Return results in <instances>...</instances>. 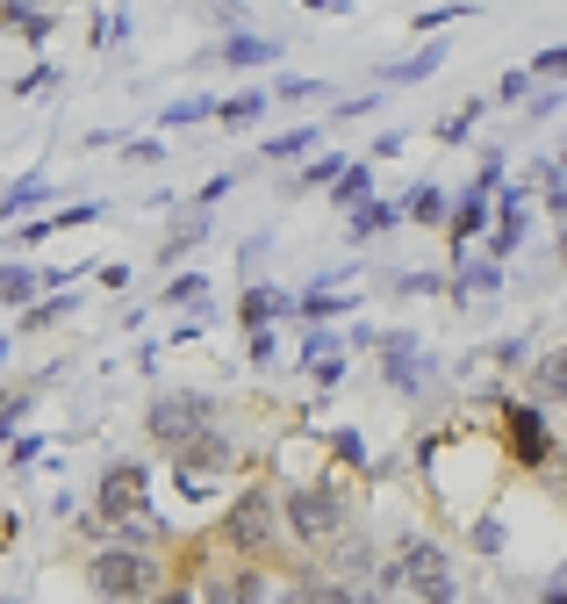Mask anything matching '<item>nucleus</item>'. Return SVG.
I'll list each match as a JSON object with an SVG mask.
<instances>
[{
	"label": "nucleus",
	"instance_id": "nucleus-16",
	"mask_svg": "<svg viewBox=\"0 0 567 604\" xmlns=\"http://www.w3.org/2000/svg\"><path fill=\"white\" fill-rule=\"evenodd\" d=\"M0 302H8V310L43 302V274H29V266H0Z\"/></svg>",
	"mask_w": 567,
	"mask_h": 604
},
{
	"label": "nucleus",
	"instance_id": "nucleus-7",
	"mask_svg": "<svg viewBox=\"0 0 567 604\" xmlns=\"http://www.w3.org/2000/svg\"><path fill=\"white\" fill-rule=\"evenodd\" d=\"M503 446H510V461H517V467H546V461H554V432H546L539 403L503 396Z\"/></svg>",
	"mask_w": 567,
	"mask_h": 604
},
{
	"label": "nucleus",
	"instance_id": "nucleus-1",
	"mask_svg": "<svg viewBox=\"0 0 567 604\" xmlns=\"http://www.w3.org/2000/svg\"><path fill=\"white\" fill-rule=\"evenodd\" d=\"M381 591H409L417 604H459V576H453V562H446V547L438 540H424V533H403L395 540V554H388V568H381Z\"/></svg>",
	"mask_w": 567,
	"mask_h": 604
},
{
	"label": "nucleus",
	"instance_id": "nucleus-30",
	"mask_svg": "<svg viewBox=\"0 0 567 604\" xmlns=\"http://www.w3.org/2000/svg\"><path fill=\"white\" fill-rule=\"evenodd\" d=\"M202 115H216V101H173V109H165V130L173 123H202Z\"/></svg>",
	"mask_w": 567,
	"mask_h": 604
},
{
	"label": "nucleus",
	"instance_id": "nucleus-28",
	"mask_svg": "<svg viewBox=\"0 0 567 604\" xmlns=\"http://www.w3.org/2000/svg\"><path fill=\"white\" fill-rule=\"evenodd\" d=\"M531 80H567V43H554V51L531 58Z\"/></svg>",
	"mask_w": 567,
	"mask_h": 604
},
{
	"label": "nucleus",
	"instance_id": "nucleus-29",
	"mask_svg": "<svg viewBox=\"0 0 567 604\" xmlns=\"http://www.w3.org/2000/svg\"><path fill=\"white\" fill-rule=\"evenodd\" d=\"M209 295V281L202 274H180V281H165V302H202Z\"/></svg>",
	"mask_w": 567,
	"mask_h": 604
},
{
	"label": "nucleus",
	"instance_id": "nucleus-41",
	"mask_svg": "<svg viewBox=\"0 0 567 604\" xmlns=\"http://www.w3.org/2000/svg\"><path fill=\"white\" fill-rule=\"evenodd\" d=\"M531 94V72H503V101H525Z\"/></svg>",
	"mask_w": 567,
	"mask_h": 604
},
{
	"label": "nucleus",
	"instance_id": "nucleus-35",
	"mask_svg": "<svg viewBox=\"0 0 567 604\" xmlns=\"http://www.w3.org/2000/svg\"><path fill=\"white\" fill-rule=\"evenodd\" d=\"M37 453H43V440H37V432H22V440H8V461H14V467H29Z\"/></svg>",
	"mask_w": 567,
	"mask_h": 604
},
{
	"label": "nucleus",
	"instance_id": "nucleus-18",
	"mask_svg": "<svg viewBox=\"0 0 567 604\" xmlns=\"http://www.w3.org/2000/svg\"><path fill=\"white\" fill-rule=\"evenodd\" d=\"M202 238H209V217H188V223H180V231H165V245H159V266L188 260V252L202 245Z\"/></svg>",
	"mask_w": 567,
	"mask_h": 604
},
{
	"label": "nucleus",
	"instance_id": "nucleus-38",
	"mask_svg": "<svg viewBox=\"0 0 567 604\" xmlns=\"http://www.w3.org/2000/svg\"><path fill=\"white\" fill-rule=\"evenodd\" d=\"M94 217H101L94 202H80V209H58V231H80V223H94Z\"/></svg>",
	"mask_w": 567,
	"mask_h": 604
},
{
	"label": "nucleus",
	"instance_id": "nucleus-36",
	"mask_svg": "<svg viewBox=\"0 0 567 604\" xmlns=\"http://www.w3.org/2000/svg\"><path fill=\"white\" fill-rule=\"evenodd\" d=\"M244 339H252V360H259V368H273V353H281V339H273V331H244Z\"/></svg>",
	"mask_w": 567,
	"mask_h": 604
},
{
	"label": "nucleus",
	"instance_id": "nucleus-4",
	"mask_svg": "<svg viewBox=\"0 0 567 604\" xmlns=\"http://www.w3.org/2000/svg\"><path fill=\"white\" fill-rule=\"evenodd\" d=\"M144 511H151V482H144V467L136 461H115V467H101V490H94V533L101 540H122L130 525H144Z\"/></svg>",
	"mask_w": 567,
	"mask_h": 604
},
{
	"label": "nucleus",
	"instance_id": "nucleus-34",
	"mask_svg": "<svg viewBox=\"0 0 567 604\" xmlns=\"http://www.w3.org/2000/svg\"><path fill=\"white\" fill-rule=\"evenodd\" d=\"M438 66V51H417V58H409V66H388V80H424V72H432Z\"/></svg>",
	"mask_w": 567,
	"mask_h": 604
},
{
	"label": "nucleus",
	"instance_id": "nucleus-12",
	"mask_svg": "<svg viewBox=\"0 0 567 604\" xmlns=\"http://www.w3.org/2000/svg\"><path fill=\"white\" fill-rule=\"evenodd\" d=\"M482 223H488V194L474 188V194H459V202H453L446 238H453V245H467V238H482Z\"/></svg>",
	"mask_w": 567,
	"mask_h": 604
},
{
	"label": "nucleus",
	"instance_id": "nucleus-20",
	"mask_svg": "<svg viewBox=\"0 0 567 604\" xmlns=\"http://www.w3.org/2000/svg\"><path fill=\"white\" fill-rule=\"evenodd\" d=\"M395 217H403L395 202H366V209H352V217H345V231H352V238H381Z\"/></svg>",
	"mask_w": 567,
	"mask_h": 604
},
{
	"label": "nucleus",
	"instance_id": "nucleus-45",
	"mask_svg": "<svg viewBox=\"0 0 567 604\" xmlns=\"http://www.w3.org/2000/svg\"><path fill=\"white\" fill-rule=\"evenodd\" d=\"M539 597H546V604H567V576H554V583H546Z\"/></svg>",
	"mask_w": 567,
	"mask_h": 604
},
{
	"label": "nucleus",
	"instance_id": "nucleus-32",
	"mask_svg": "<svg viewBox=\"0 0 567 604\" xmlns=\"http://www.w3.org/2000/svg\"><path fill=\"white\" fill-rule=\"evenodd\" d=\"M331 453H338L345 467H360L366 461V446H360V432H331Z\"/></svg>",
	"mask_w": 567,
	"mask_h": 604
},
{
	"label": "nucleus",
	"instance_id": "nucleus-3",
	"mask_svg": "<svg viewBox=\"0 0 567 604\" xmlns=\"http://www.w3.org/2000/svg\"><path fill=\"white\" fill-rule=\"evenodd\" d=\"M273 540H281V496H273L266 482H244L223 511V547L244 554V562H266Z\"/></svg>",
	"mask_w": 567,
	"mask_h": 604
},
{
	"label": "nucleus",
	"instance_id": "nucleus-33",
	"mask_svg": "<svg viewBox=\"0 0 567 604\" xmlns=\"http://www.w3.org/2000/svg\"><path fill=\"white\" fill-rule=\"evenodd\" d=\"M22 417H29V396H0V440H8Z\"/></svg>",
	"mask_w": 567,
	"mask_h": 604
},
{
	"label": "nucleus",
	"instance_id": "nucleus-6",
	"mask_svg": "<svg viewBox=\"0 0 567 604\" xmlns=\"http://www.w3.org/2000/svg\"><path fill=\"white\" fill-rule=\"evenodd\" d=\"M144 432L159 440L165 453L202 440V432H216V396H194V389H165V396H151L144 411Z\"/></svg>",
	"mask_w": 567,
	"mask_h": 604
},
{
	"label": "nucleus",
	"instance_id": "nucleus-2",
	"mask_svg": "<svg viewBox=\"0 0 567 604\" xmlns=\"http://www.w3.org/2000/svg\"><path fill=\"white\" fill-rule=\"evenodd\" d=\"M87 583H94V597H109V604H151V597L165 591V562L151 547L109 540V547L87 562Z\"/></svg>",
	"mask_w": 567,
	"mask_h": 604
},
{
	"label": "nucleus",
	"instance_id": "nucleus-39",
	"mask_svg": "<svg viewBox=\"0 0 567 604\" xmlns=\"http://www.w3.org/2000/svg\"><path fill=\"white\" fill-rule=\"evenodd\" d=\"M517 238H525V223H503V231L488 238V252H496V260H503V252H517Z\"/></svg>",
	"mask_w": 567,
	"mask_h": 604
},
{
	"label": "nucleus",
	"instance_id": "nucleus-47",
	"mask_svg": "<svg viewBox=\"0 0 567 604\" xmlns=\"http://www.w3.org/2000/svg\"><path fill=\"white\" fill-rule=\"evenodd\" d=\"M560 260H567V231H560Z\"/></svg>",
	"mask_w": 567,
	"mask_h": 604
},
{
	"label": "nucleus",
	"instance_id": "nucleus-15",
	"mask_svg": "<svg viewBox=\"0 0 567 604\" xmlns=\"http://www.w3.org/2000/svg\"><path fill=\"white\" fill-rule=\"evenodd\" d=\"M374 345H381V368H388V382L409 396V389H417V345H409V339H374Z\"/></svg>",
	"mask_w": 567,
	"mask_h": 604
},
{
	"label": "nucleus",
	"instance_id": "nucleus-23",
	"mask_svg": "<svg viewBox=\"0 0 567 604\" xmlns=\"http://www.w3.org/2000/svg\"><path fill=\"white\" fill-rule=\"evenodd\" d=\"M446 217H453V202L438 188H417V194H409V223H446Z\"/></svg>",
	"mask_w": 567,
	"mask_h": 604
},
{
	"label": "nucleus",
	"instance_id": "nucleus-21",
	"mask_svg": "<svg viewBox=\"0 0 567 604\" xmlns=\"http://www.w3.org/2000/svg\"><path fill=\"white\" fill-rule=\"evenodd\" d=\"M259 115H266V101H259V94H230V101H216V123H223V130H252Z\"/></svg>",
	"mask_w": 567,
	"mask_h": 604
},
{
	"label": "nucleus",
	"instance_id": "nucleus-11",
	"mask_svg": "<svg viewBox=\"0 0 567 604\" xmlns=\"http://www.w3.org/2000/svg\"><path fill=\"white\" fill-rule=\"evenodd\" d=\"M287 310H295V295H287V289H244V302H237L244 331H273V316H287Z\"/></svg>",
	"mask_w": 567,
	"mask_h": 604
},
{
	"label": "nucleus",
	"instance_id": "nucleus-27",
	"mask_svg": "<svg viewBox=\"0 0 567 604\" xmlns=\"http://www.w3.org/2000/svg\"><path fill=\"white\" fill-rule=\"evenodd\" d=\"M43 194H51V188H43V180H22V188H14V194H8V202H0V223H8V217H14V209H37V202H43Z\"/></svg>",
	"mask_w": 567,
	"mask_h": 604
},
{
	"label": "nucleus",
	"instance_id": "nucleus-48",
	"mask_svg": "<svg viewBox=\"0 0 567 604\" xmlns=\"http://www.w3.org/2000/svg\"><path fill=\"white\" fill-rule=\"evenodd\" d=\"M560 165H567V159H560Z\"/></svg>",
	"mask_w": 567,
	"mask_h": 604
},
{
	"label": "nucleus",
	"instance_id": "nucleus-17",
	"mask_svg": "<svg viewBox=\"0 0 567 604\" xmlns=\"http://www.w3.org/2000/svg\"><path fill=\"white\" fill-rule=\"evenodd\" d=\"M223 58H230V66H266V58H281V43H273V37H244V29H230V37H223Z\"/></svg>",
	"mask_w": 567,
	"mask_h": 604
},
{
	"label": "nucleus",
	"instance_id": "nucleus-44",
	"mask_svg": "<svg viewBox=\"0 0 567 604\" xmlns=\"http://www.w3.org/2000/svg\"><path fill=\"white\" fill-rule=\"evenodd\" d=\"M352 604H395L388 591H374V583H366V591H352Z\"/></svg>",
	"mask_w": 567,
	"mask_h": 604
},
{
	"label": "nucleus",
	"instance_id": "nucleus-22",
	"mask_svg": "<svg viewBox=\"0 0 567 604\" xmlns=\"http://www.w3.org/2000/svg\"><path fill=\"white\" fill-rule=\"evenodd\" d=\"M366 188H374V173H366V165L352 159V165H345V180H338V188H331V194H338V209L352 217V209H366Z\"/></svg>",
	"mask_w": 567,
	"mask_h": 604
},
{
	"label": "nucleus",
	"instance_id": "nucleus-13",
	"mask_svg": "<svg viewBox=\"0 0 567 604\" xmlns=\"http://www.w3.org/2000/svg\"><path fill=\"white\" fill-rule=\"evenodd\" d=\"M531 396H539V403H567V345H554V353L531 368Z\"/></svg>",
	"mask_w": 567,
	"mask_h": 604
},
{
	"label": "nucleus",
	"instance_id": "nucleus-42",
	"mask_svg": "<svg viewBox=\"0 0 567 604\" xmlns=\"http://www.w3.org/2000/svg\"><path fill=\"white\" fill-rule=\"evenodd\" d=\"M122 159H130V165H159L165 151H159V144H122Z\"/></svg>",
	"mask_w": 567,
	"mask_h": 604
},
{
	"label": "nucleus",
	"instance_id": "nucleus-14",
	"mask_svg": "<svg viewBox=\"0 0 567 604\" xmlns=\"http://www.w3.org/2000/svg\"><path fill=\"white\" fill-rule=\"evenodd\" d=\"M0 29H14V37H29V43H51L58 37V22L43 8H22V0H8V8H0Z\"/></svg>",
	"mask_w": 567,
	"mask_h": 604
},
{
	"label": "nucleus",
	"instance_id": "nucleus-5",
	"mask_svg": "<svg viewBox=\"0 0 567 604\" xmlns=\"http://www.w3.org/2000/svg\"><path fill=\"white\" fill-rule=\"evenodd\" d=\"M281 519H287V533L310 540V547H331V540H345V482L331 475V482H310V490H287Z\"/></svg>",
	"mask_w": 567,
	"mask_h": 604
},
{
	"label": "nucleus",
	"instance_id": "nucleus-31",
	"mask_svg": "<svg viewBox=\"0 0 567 604\" xmlns=\"http://www.w3.org/2000/svg\"><path fill=\"white\" fill-rule=\"evenodd\" d=\"M151 604H202V576H180L173 591H159Z\"/></svg>",
	"mask_w": 567,
	"mask_h": 604
},
{
	"label": "nucleus",
	"instance_id": "nucleus-37",
	"mask_svg": "<svg viewBox=\"0 0 567 604\" xmlns=\"http://www.w3.org/2000/svg\"><path fill=\"white\" fill-rule=\"evenodd\" d=\"M474 547H482V554H503V525L482 519V525H474Z\"/></svg>",
	"mask_w": 567,
	"mask_h": 604
},
{
	"label": "nucleus",
	"instance_id": "nucleus-46",
	"mask_svg": "<svg viewBox=\"0 0 567 604\" xmlns=\"http://www.w3.org/2000/svg\"><path fill=\"white\" fill-rule=\"evenodd\" d=\"M554 217H567V188H560V180H554Z\"/></svg>",
	"mask_w": 567,
	"mask_h": 604
},
{
	"label": "nucleus",
	"instance_id": "nucleus-9",
	"mask_svg": "<svg viewBox=\"0 0 567 604\" xmlns=\"http://www.w3.org/2000/svg\"><path fill=\"white\" fill-rule=\"evenodd\" d=\"M202 604H266V576L259 568H216L202 583Z\"/></svg>",
	"mask_w": 567,
	"mask_h": 604
},
{
	"label": "nucleus",
	"instance_id": "nucleus-8",
	"mask_svg": "<svg viewBox=\"0 0 567 604\" xmlns=\"http://www.w3.org/2000/svg\"><path fill=\"white\" fill-rule=\"evenodd\" d=\"M324 568H331L324 583H338V591H366V576H374V547L345 525V540H331V562Z\"/></svg>",
	"mask_w": 567,
	"mask_h": 604
},
{
	"label": "nucleus",
	"instance_id": "nucleus-19",
	"mask_svg": "<svg viewBox=\"0 0 567 604\" xmlns=\"http://www.w3.org/2000/svg\"><path fill=\"white\" fill-rule=\"evenodd\" d=\"M65 316H72V302H65V295H43V302H29V310H22V339H37V331L65 324Z\"/></svg>",
	"mask_w": 567,
	"mask_h": 604
},
{
	"label": "nucleus",
	"instance_id": "nucleus-43",
	"mask_svg": "<svg viewBox=\"0 0 567 604\" xmlns=\"http://www.w3.org/2000/svg\"><path fill=\"white\" fill-rule=\"evenodd\" d=\"M14 540H22V519H0V554H8Z\"/></svg>",
	"mask_w": 567,
	"mask_h": 604
},
{
	"label": "nucleus",
	"instance_id": "nucleus-24",
	"mask_svg": "<svg viewBox=\"0 0 567 604\" xmlns=\"http://www.w3.org/2000/svg\"><path fill=\"white\" fill-rule=\"evenodd\" d=\"M345 165H352V159H338V151H324L316 165H302V188H338V180H345Z\"/></svg>",
	"mask_w": 567,
	"mask_h": 604
},
{
	"label": "nucleus",
	"instance_id": "nucleus-26",
	"mask_svg": "<svg viewBox=\"0 0 567 604\" xmlns=\"http://www.w3.org/2000/svg\"><path fill=\"white\" fill-rule=\"evenodd\" d=\"M539 482H546V496H554V504L567 511V453H554V461L539 467Z\"/></svg>",
	"mask_w": 567,
	"mask_h": 604
},
{
	"label": "nucleus",
	"instance_id": "nucleus-10",
	"mask_svg": "<svg viewBox=\"0 0 567 604\" xmlns=\"http://www.w3.org/2000/svg\"><path fill=\"white\" fill-rule=\"evenodd\" d=\"M173 467H188V475H216V467H230V440H223V425H216V432H202V440H188V446H173Z\"/></svg>",
	"mask_w": 567,
	"mask_h": 604
},
{
	"label": "nucleus",
	"instance_id": "nucleus-40",
	"mask_svg": "<svg viewBox=\"0 0 567 604\" xmlns=\"http://www.w3.org/2000/svg\"><path fill=\"white\" fill-rule=\"evenodd\" d=\"M316 94H324L316 80H281V101H316Z\"/></svg>",
	"mask_w": 567,
	"mask_h": 604
},
{
	"label": "nucleus",
	"instance_id": "nucleus-25",
	"mask_svg": "<svg viewBox=\"0 0 567 604\" xmlns=\"http://www.w3.org/2000/svg\"><path fill=\"white\" fill-rule=\"evenodd\" d=\"M316 151V130H287V138H266V159H302Z\"/></svg>",
	"mask_w": 567,
	"mask_h": 604
}]
</instances>
